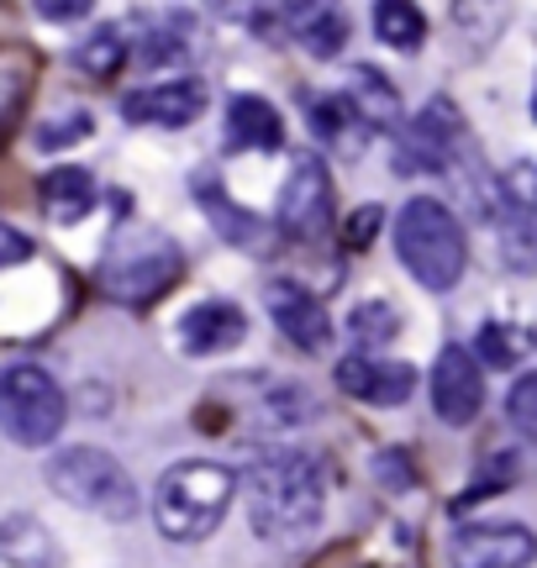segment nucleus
Here are the masks:
<instances>
[{
	"label": "nucleus",
	"instance_id": "nucleus-1",
	"mask_svg": "<svg viewBox=\"0 0 537 568\" xmlns=\"http://www.w3.org/2000/svg\"><path fill=\"white\" fill-rule=\"evenodd\" d=\"M327 510V468L311 453H264L249 468V521L264 542L306 537Z\"/></svg>",
	"mask_w": 537,
	"mask_h": 568
},
{
	"label": "nucleus",
	"instance_id": "nucleus-2",
	"mask_svg": "<svg viewBox=\"0 0 537 568\" xmlns=\"http://www.w3.org/2000/svg\"><path fill=\"white\" fill-rule=\"evenodd\" d=\"M237 500V474L211 458L174 464L153 489V527L169 542H206Z\"/></svg>",
	"mask_w": 537,
	"mask_h": 568
},
{
	"label": "nucleus",
	"instance_id": "nucleus-3",
	"mask_svg": "<svg viewBox=\"0 0 537 568\" xmlns=\"http://www.w3.org/2000/svg\"><path fill=\"white\" fill-rule=\"evenodd\" d=\"M395 258L406 264L422 290H454L469 268V243H464V226L443 201L433 195H416L395 211Z\"/></svg>",
	"mask_w": 537,
	"mask_h": 568
},
{
	"label": "nucleus",
	"instance_id": "nucleus-4",
	"mask_svg": "<svg viewBox=\"0 0 537 568\" xmlns=\"http://www.w3.org/2000/svg\"><path fill=\"white\" fill-rule=\"evenodd\" d=\"M48 485L59 500L80 510H95L105 521H132L143 495H138V479L126 474L105 447H63L48 458Z\"/></svg>",
	"mask_w": 537,
	"mask_h": 568
},
{
	"label": "nucleus",
	"instance_id": "nucleus-5",
	"mask_svg": "<svg viewBox=\"0 0 537 568\" xmlns=\"http://www.w3.org/2000/svg\"><path fill=\"white\" fill-rule=\"evenodd\" d=\"M69 422L59 379L38 364H6L0 368V432L21 447H48Z\"/></svg>",
	"mask_w": 537,
	"mask_h": 568
},
{
	"label": "nucleus",
	"instance_id": "nucleus-6",
	"mask_svg": "<svg viewBox=\"0 0 537 568\" xmlns=\"http://www.w3.org/2000/svg\"><path fill=\"white\" fill-rule=\"evenodd\" d=\"M332 222V174L316 153H290L280 180V226L295 237H322Z\"/></svg>",
	"mask_w": 537,
	"mask_h": 568
},
{
	"label": "nucleus",
	"instance_id": "nucleus-7",
	"mask_svg": "<svg viewBox=\"0 0 537 568\" xmlns=\"http://www.w3.org/2000/svg\"><path fill=\"white\" fill-rule=\"evenodd\" d=\"M537 558V537L517 521H479V527H458L448 542V564L454 568H527Z\"/></svg>",
	"mask_w": 537,
	"mask_h": 568
},
{
	"label": "nucleus",
	"instance_id": "nucleus-8",
	"mask_svg": "<svg viewBox=\"0 0 537 568\" xmlns=\"http://www.w3.org/2000/svg\"><path fill=\"white\" fill-rule=\"evenodd\" d=\"M185 274V258H180V247L159 243V237H148V247H138V253H126L122 264H111V274H105V284H111V295L126 305H148L159 301V295H169L174 290V280Z\"/></svg>",
	"mask_w": 537,
	"mask_h": 568
},
{
	"label": "nucleus",
	"instance_id": "nucleus-9",
	"mask_svg": "<svg viewBox=\"0 0 537 568\" xmlns=\"http://www.w3.org/2000/svg\"><path fill=\"white\" fill-rule=\"evenodd\" d=\"M485 406V368L469 347H443L433 364V410L437 422L469 426Z\"/></svg>",
	"mask_w": 537,
	"mask_h": 568
},
{
	"label": "nucleus",
	"instance_id": "nucleus-10",
	"mask_svg": "<svg viewBox=\"0 0 537 568\" xmlns=\"http://www.w3.org/2000/svg\"><path fill=\"white\" fill-rule=\"evenodd\" d=\"M264 311L274 316V326L285 332L295 347H306V353H322L332 343V316L327 305L311 295L306 284L295 280H274L264 284Z\"/></svg>",
	"mask_w": 537,
	"mask_h": 568
},
{
	"label": "nucleus",
	"instance_id": "nucleus-11",
	"mask_svg": "<svg viewBox=\"0 0 537 568\" xmlns=\"http://www.w3.org/2000/svg\"><path fill=\"white\" fill-rule=\"evenodd\" d=\"M337 389L353 395V400H364V406H401V400H412L416 368L379 358V353H348L337 364Z\"/></svg>",
	"mask_w": 537,
	"mask_h": 568
},
{
	"label": "nucleus",
	"instance_id": "nucleus-12",
	"mask_svg": "<svg viewBox=\"0 0 537 568\" xmlns=\"http://www.w3.org/2000/svg\"><path fill=\"white\" fill-rule=\"evenodd\" d=\"M122 111H126V122H138V126H169V132H180L195 116H206V84L201 80L143 84V90H132L122 101Z\"/></svg>",
	"mask_w": 537,
	"mask_h": 568
},
{
	"label": "nucleus",
	"instance_id": "nucleus-13",
	"mask_svg": "<svg viewBox=\"0 0 537 568\" xmlns=\"http://www.w3.org/2000/svg\"><path fill=\"white\" fill-rule=\"evenodd\" d=\"M249 337V316L232 301H201L180 316V347L190 358H216V353H232V347Z\"/></svg>",
	"mask_w": 537,
	"mask_h": 568
},
{
	"label": "nucleus",
	"instance_id": "nucleus-14",
	"mask_svg": "<svg viewBox=\"0 0 537 568\" xmlns=\"http://www.w3.org/2000/svg\"><path fill=\"white\" fill-rule=\"evenodd\" d=\"M458 111L448 101H433L412 126H406V138H401V174H412V169H443V163L454 159L458 148Z\"/></svg>",
	"mask_w": 537,
	"mask_h": 568
},
{
	"label": "nucleus",
	"instance_id": "nucleus-15",
	"mask_svg": "<svg viewBox=\"0 0 537 568\" xmlns=\"http://www.w3.org/2000/svg\"><path fill=\"white\" fill-rule=\"evenodd\" d=\"M285 32L311 59H337L348 48V11L343 0H285Z\"/></svg>",
	"mask_w": 537,
	"mask_h": 568
},
{
	"label": "nucleus",
	"instance_id": "nucleus-16",
	"mask_svg": "<svg viewBox=\"0 0 537 568\" xmlns=\"http://www.w3.org/2000/svg\"><path fill=\"white\" fill-rule=\"evenodd\" d=\"M38 201H42V216L59 226H74L84 222L90 211H95V180L84 174L80 163H59V169H48L38 184Z\"/></svg>",
	"mask_w": 537,
	"mask_h": 568
},
{
	"label": "nucleus",
	"instance_id": "nucleus-17",
	"mask_svg": "<svg viewBox=\"0 0 537 568\" xmlns=\"http://www.w3.org/2000/svg\"><path fill=\"white\" fill-rule=\"evenodd\" d=\"M227 138L232 148H249V153H274L285 142V122L264 95H232L227 101Z\"/></svg>",
	"mask_w": 537,
	"mask_h": 568
},
{
	"label": "nucleus",
	"instance_id": "nucleus-18",
	"mask_svg": "<svg viewBox=\"0 0 537 568\" xmlns=\"http://www.w3.org/2000/svg\"><path fill=\"white\" fill-rule=\"evenodd\" d=\"M0 558L17 568H59L63 548L38 516H6V521H0Z\"/></svg>",
	"mask_w": 537,
	"mask_h": 568
},
{
	"label": "nucleus",
	"instance_id": "nucleus-19",
	"mask_svg": "<svg viewBox=\"0 0 537 568\" xmlns=\"http://www.w3.org/2000/svg\"><path fill=\"white\" fill-rule=\"evenodd\" d=\"M374 32L395 53H416L427 42V17L416 11V0H374Z\"/></svg>",
	"mask_w": 537,
	"mask_h": 568
},
{
	"label": "nucleus",
	"instance_id": "nucleus-20",
	"mask_svg": "<svg viewBox=\"0 0 537 568\" xmlns=\"http://www.w3.org/2000/svg\"><path fill=\"white\" fill-rule=\"evenodd\" d=\"M343 101L353 105L358 122H369V126H391L395 116H401V95L379 80V69H353V90Z\"/></svg>",
	"mask_w": 537,
	"mask_h": 568
},
{
	"label": "nucleus",
	"instance_id": "nucleus-21",
	"mask_svg": "<svg viewBox=\"0 0 537 568\" xmlns=\"http://www.w3.org/2000/svg\"><path fill=\"white\" fill-rule=\"evenodd\" d=\"M506 11H511V0H454V27L469 48H490L506 27Z\"/></svg>",
	"mask_w": 537,
	"mask_h": 568
},
{
	"label": "nucleus",
	"instance_id": "nucleus-22",
	"mask_svg": "<svg viewBox=\"0 0 537 568\" xmlns=\"http://www.w3.org/2000/svg\"><path fill=\"white\" fill-rule=\"evenodd\" d=\"M348 332H353V343L364 347V353H379V347L395 343V332H401V311H395L391 301H364V305H353Z\"/></svg>",
	"mask_w": 537,
	"mask_h": 568
},
{
	"label": "nucleus",
	"instance_id": "nucleus-23",
	"mask_svg": "<svg viewBox=\"0 0 537 568\" xmlns=\"http://www.w3.org/2000/svg\"><path fill=\"white\" fill-rule=\"evenodd\" d=\"M74 63H80L84 74H95V80H111V74H122V63H126V38L116 27H95L90 38H80Z\"/></svg>",
	"mask_w": 537,
	"mask_h": 568
},
{
	"label": "nucleus",
	"instance_id": "nucleus-24",
	"mask_svg": "<svg viewBox=\"0 0 537 568\" xmlns=\"http://www.w3.org/2000/svg\"><path fill=\"white\" fill-rule=\"evenodd\" d=\"M201 205L216 216V226L227 232L232 247H259V222H253V216H243V211L222 195V184H216V180H201Z\"/></svg>",
	"mask_w": 537,
	"mask_h": 568
},
{
	"label": "nucleus",
	"instance_id": "nucleus-25",
	"mask_svg": "<svg viewBox=\"0 0 537 568\" xmlns=\"http://www.w3.org/2000/svg\"><path fill=\"white\" fill-rule=\"evenodd\" d=\"M90 132H95V116H90V111H59V116H48V122L38 126V148L42 153H63V148L84 142Z\"/></svg>",
	"mask_w": 537,
	"mask_h": 568
},
{
	"label": "nucleus",
	"instance_id": "nucleus-26",
	"mask_svg": "<svg viewBox=\"0 0 537 568\" xmlns=\"http://www.w3.org/2000/svg\"><path fill=\"white\" fill-rule=\"evenodd\" d=\"M506 410H511V426L537 447V374H521L511 395H506Z\"/></svg>",
	"mask_w": 537,
	"mask_h": 568
},
{
	"label": "nucleus",
	"instance_id": "nucleus-27",
	"mask_svg": "<svg viewBox=\"0 0 537 568\" xmlns=\"http://www.w3.org/2000/svg\"><path fill=\"white\" fill-rule=\"evenodd\" d=\"M479 368L490 364V368H511L517 364V343H511V326H500V322H490L485 332H479Z\"/></svg>",
	"mask_w": 537,
	"mask_h": 568
},
{
	"label": "nucleus",
	"instance_id": "nucleus-28",
	"mask_svg": "<svg viewBox=\"0 0 537 568\" xmlns=\"http://www.w3.org/2000/svg\"><path fill=\"white\" fill-rule=\"evenodd\" d=\"M32 258V243H27V232H17L11 222H0V268H17Z\"/></svg>",
	"mask_w": 537,
	"mask_h": 568
},
{
	"label": "nucleus",
	"instance_id": "nucleus-29",
	"mask_svg": "<svg viewBox=\"0 0 537 568\" xmlns=\"http://www.w3.org/2000/svg\"><path fill=\"white\" fill-rule=\"evenodd\" d=\"M38 6V17H48V21H80L95 0H32Z\"/></svg>",
	"mask_w": 537,
	"mask_h": 568
},
{
	"label": "nucleus",
	"instance_id": "nucleus-30",
	"mask_svg": "<svg viewBox=\"0 0 537 568\" xmlns=\"http://www.w3.org/2000/svg\"><path fill=\"white\" fill-rule=\"evenodd\" d=\"M369 232H379V211H374V205L348 222V247H369Z\"/></svg>",
	"mask_w": 537,
	"mask_h": 568
},
{
	"label": "nucleus",
	"instance_id": "nucleus-31",
	"mask_svg": "<svg viewBox=\"0 0 537 568\" xmlns=\"http://www.w3.org/2000/svg\"><path fill=\"white\" fill-rule=\"evenodd\" d=\"M206 6H211V11H216L222 21H249L253 11L264 6V0H206Z\"/></svg>",
	"mask_w": 537,
	"mask_h": 568
},
{
	"label": "nucleus",
	"instance_id": "nucleus-32",
	"mask_svg": "<svg viewBox=\"0 0 537 568\" xmlns=\"http://www.w3.org/2000/svg\"><path fill=\"white\" fill-rule=\"evenodd\" d=\"M379 479H391V485H412V474L401 468V453H379V464H374Z\"/></svg>",
	"mask_w": 537,
	"mask_h": 568
},
{
	"label": "nucleus",
	"instance_id": "nucleus-33",
	"mask_svg": "<svg viewBox=\"0 0 537 568\" xmlns=\"http://www.w3.org/2000/svg\"><path fill=\"white\" fill-rule=\"evenodd\" d=\"M533 116H537V95H533Z\"/></svg>",
	"mask_w": 537,
	"mask_h": 568
}]
</instances>
